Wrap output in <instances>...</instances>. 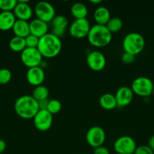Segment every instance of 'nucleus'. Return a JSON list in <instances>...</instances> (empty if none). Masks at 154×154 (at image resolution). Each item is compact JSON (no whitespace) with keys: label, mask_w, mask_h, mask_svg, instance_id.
Instances as JSON below:
<instances>
[{"label":"nucleus","mask_w":154,"mask_h":154,"mask_svg":"<svg viewBox=\"0 0 154 154\" xmlns=\"http://www.w3.org/2000/svg\"><path fill=\"white\" fill-rule=\"evenodd\" d=\"M14 111L23 119H33L39 111L38 102L32 96H21L15 101Z\"/></svg>","instance_id":"nucleus-1"},{"label":"nucleus","mask_w":154,"mask_h":154,"mask_svg":"<svg viewBox=\"0 0 154 154\" xmlns=\"http://www.w3.org/2000/svg\"><path fill=\"white\" fill-rule=\"evenodd\" d=\"M37 48L43 57L54 58L58 56L61 51V41L52 33L48 32L39 38Z\"/></svg>","instance_id":"nucleus-2"},{"label":"nucleus","mask_w":154,"mask_h":154,"mask_svg":"<svg viewBox=\"0 0 154 154\" xmlns=\"http://www.w3.org/2000/svg\"><path fill=\"white\" fill-rule=\"evenodd\" d=\"M87 38L92 46L104 48L111 42L113 36L106 26L95 24L91 26Z\"/></svg>","instance_id":"nucleus-3"},{"label":"nucleus","mask_w":154,"mask_h":154,"mask_svg":"<svg viewBox=\"0 0 154 154\" xmlns=\"http://www.w3.org/2000/svg\"><path fill=\"white\" fill-rule=\"evenodd\" d=\"M145 48V39L142 35L137 32H130L125 36L122 41L124 52L133 56H137Z\"/></svg>","instance_id":"nucleus-4"},{"label":"nucleus","mask_w":154,"mask_h":154,"mask_svg":"<svg viewBox=\"0 0 154 154\" xmlns=\"http://www.w3.org/2000/svg\"><path fill=\"white\" fill-rule=\"evenodd\" d=\"M154 84L147 77H138L131 83V89L134 94L147 98L152 94Z\"/></svg>","instance_id":"nucleus-5"},{"label":"nucleus","mask_w":154,"mask_h":154,"mask_svg":"<svg viewBox=\"0 0 154 154\" xmlns=\"http://www.w3.org/2000/svg\"><path fill=\"white\" fill-rule=\"evenodd\" d=\"M43 57L38 48H27L21 53V60L23 64L28 69L40 66Z\"/></svg>","instance_id":"nucleus-6"},{"label":"nucleus","mask_w":154,"mask_h":154,"mask_svg":"<svg viewBox=\"0 0 154 154\" xmlns=\"http://www.w3.org/2000/svg\"><path fill=\"white\" fill-rule=\"evenodd\" d=\"M34 12L37 19L47 23L51 22L55 17V9L54 6L45 1H41L36 3Z\"/></svg>","instance_id":"nucleus-7"},{"label":"nucleus","mask_w":154,"mask_h":154,"mask_svg":"<svg viewBox=\"0 0 154 154\" xmlns=\"http://www.w3.org/2000/svg\"><path fill=\"white\" fill-rule=\"evenodd\" d=\"M90 29V23L87 18L75 20L69 26V32L74 38L81 39L87 37Z\"/></svg>","instance_id":"nucleus-8"},{"label":"nucleus","mask_w":154,"mask_h":154,"mask_svg":"<svg viewBox=\"0 0 154 154\" xmlns=\"http://www.w3.org/2000/svg\"><path fill=\"white\" fill-rule=\"evenodd\" d=\"M113 148L118 154H133L137 148V144L134 138L124 135L115 141Z\"/></svg>","instance_id":"nucleus-9"},{"label":"nucleus","mask_w":154,"mask_h":154,"mask_svg":"<svg viewBox=\"0 0 154 154\" xmlns=\"http://www.w3.org/2000/svg\"><path fill=\"white\" fill-rule=\"evenodd\" d=\"M85 139L88 144L96 148L103 146L106 139V133L101 126H92L86 132Z\"/></svg>","instance_id":"nucleus-10"},{"label":"nucleus","mask_w":154,"mask_h":154,"mask_svg":"<svg viewBox=\"0 0 154 154\" xmlns=\"http://www.w3.org/2000/svg\"><path fill=\"white\" fill-rule=\"evenodd\" d=\"M33 123L39 131L46 132L52 126L53 115L47 110H39L33 117Z\"/></svg>","instance_id":"nucleus-11"},{"label":"nucleus","mask_w":154,"mask_h":154,"mask_svg":"<svg viewBox=\"0 0 154 154\" xmlns=\"http://www.w3.org/2000/svg\"><path fill=\"white\" fill-rule=\"evenodd\" d=\"M86 63L88 66L95 72H100L105 68L107 60L103 53L99 51H93L87 55Z\"/></svg>","instance_id":"nucleus-12"},{"label":"nucleus","mask_w":154,"mask_h":154,"mask_svg":"<svg viewBox=\"0 0 154 154\" xmlns=\"http://www.w3.org/2000/svg\"><path fill=\"white\" fill-rule=\"evenodd\" d=\"M45 72L41 66L30 68L26 74L27 82L33 87L42 85V83L45 81Z\"/></svg>","instance_id":"nucleus-13"},{"label":"nucleus","mask_w":154,"mask_h":154,"mask_svg":"<svg viewBox=\"0 0 154 154\" xmlns=\"http://www.w3.org/2000/svg\"><path fill=\"white\" fill-rule=\"evenodd\" d=\"M13 13L17 20L28 21L33 17V11L28 4V1H18Z\"/></svg>","instance_id":"nucleus-14"},{"label":"nucleus","mask_w":154,"mask_h":154,"mask_svg":"<svg viewBox=\"0 0 154 154\" xmlns=\"http://www.w3.org/2000/svg\"><path fill=\"white\" fill-rule=\"evenodd\" d=\"M116 98V103L118 107H125L131 103L134 98V93L131 90V87H121L116 90V94L114 95Z\"/></svg>","instance_id":"nucleus-15"},{"label":"nucleus","mask_w":154,"mask_h":154,"mask_svg":"<svg viewBox=\"0 0 154 154\" xmlns=\"http://www.w3.org/2000/svg\"><path fill=\"white\" fill-rule=\"evenodd\" d=\"M51 24L53 26L51 33L56 37L60 38L66 32V29L69 24V21L63 15H55L51 21Z\"/></svg>","instance_id":"nucleus-16"},{"label":"nucleus","mask_w":154,"mask_h":154,"mask_svg":"<svg viewBox=\"0 0 154 154\" xmlns=\"http://www.w3.org/2000/svg\"><path fill=\"white\" fill-rule=\"evenodd\" d=\"M29 24H30V34L36 36L39 38L48 33V23L37 19V18L30 21Z\"/></svg>","instance_id":"nucleus-17"},{"label":"nucleus","mask_w":154,"mask_h":154,"mask_svg":"<svg viewBox=\"0 0 154 154\" xmlns=\"http://www.w3.org/2000/svg\"><path fill=\"white\" fill-rule=\"evenodd\" d=\"M17 18L12 11H2L0 13V30L12 29Z\"/></svg>","instance_id":"nucleus-18"},{"label":"nucleus","mask_w":154,"mask_h":154,"mask_svg":"<svg viewBox=\"0 0 154 154\" xmlns=\"http://www.w3.org/2000/svg\"><path fill=\"white\" fill-rule=\"evenodd\" d=\"M111 18L110 12L107 8L104 6H99L94 12V19L97 24L106 26Z\"/></svg>","instance_id":"nucleus-19"},{"label":"nucleus","mask_w":154,"mask_h":154,"mask_svg":"<svg viewBox=\"0 0 154 154\" xmlns=\"http://www.w3.org/2000/svg\"><path fill=\"white\" fill-rule=\"evenodd\" d=\"M12 30H13V32L15 36L24 38H25L27 36L30 34V24H29L28 21L17 20L14 24Z\"/></svg>","instance_id":"nucleus-20"},{"label":"nucleus","mask_w":154,"mask_h":154,"mask_svg":"<svg viewBox=\"0 0 154 154\" xmlns=\"http://www.w3.org/2000/svg\"><path fill=\"white\" fill-rule=\"evenodd\" d=\"M99 104L101 108L104 110L110 111L117 107L116 98L114 95L111 93H104L100 97Z\"/></svg>","instance_id":"nucleus-21"},{"label":"nucleus","mask_w":154,"mask_h":154,"mask_svg":"<svg viewBox=\"0 0 154 154\" xmlns=\"http://www.w3.org/2000/svg\"><path fill=\"white\" fill-rule=\"evenodd\" d=\"M70 12L75 20L85 19L88 15V8L82 2H75L71 6Z\"/></svg>","instance_id":"nucleus-22"},{"label":"nucleus","mask_w":154,"mask_h":154,"mask_svg":"<svg viewBox=\"0 0 154 154\" xmlns=\"http://www.w3.org/2000/svg\"><path fill=\"white\" fill-rule=\"evenodd\" d=\"M9 48L14 52L21 53L25 48H27L25 38L18 37V36H14L9 42Z\"/></svg>","instance_id":"nucleus-23"},{"label":"nucleus","mask_w":154,"mask_h":154,"mask_svg":"<svg viewBox=\"0 0 154 154\" xmlns=\"http://www.w3.org/2000/svg\"><path fill=\"white\" fill-rule=\"evenodd\" d=\"M31 96L37 102L44 100V99H48V96H49V90L44 85L37 86V87H35V88L33 89Z\"/></svg>","instance_id":"nucleus-24"},{"label":"nucleus","mask_w":154,"mask_h":154,"mask_svg":"<svg viewBox=\"0 0 154 154\" xmlns=\"http://www.w3.org/2000/svg\"><path fill=\"white\" fill-rule=\"evenodd\" d=\"M106 26L108 29L109 31L113 34V33L118 32L122 29V26H123V23L120 18L114 17L110 18Z\"/></svg>","instance_id":"nucleus-25"},{"label":"nucleus","mask_w":154,"mask_h":154,"mask_svg":"<svg viewBox=\"0 0 154 154\" xmlns=\"http://www.w3.org/2000/svg\"><path fill=\"white\" fill-rule=\"evenodd\" d=\"M62 108L61 103L57 99H51L49 100L47 107V111L49 113H51L52 115L57 114L60 111Z\"/></svg>","instance_id":"nucleus-26"},{"label":"nucleus","mask_w":154,"mask_h":154,"mask_svg":"<svg viewBox=\"0 0 154 154\" xmlns=\"http://www.w3.org/2000/svg\"><path fill=\"white\" fill-rule=\"evenodd\" d=\"M17 4V0H0V9L2 11H11Z\"/></svg>","instance_id":"nucleus-27"},{"label":"nucleus","mask_w":154,"mask_h":154,"mask_svg":"<svg viewBox=\"0 0 154 154\" xmlns=\"http://www.w3.org/2000/svg\"><path fill=\"white\" fill-rule=\"evenodd\" d=\"M11 72L8 69H0V84L5 85L9 83L11 79Z\"/></svg>","instance_id":"nucleus-28"},{"label":"nucleus","mask_w":154,"mask_h":154,"mask_svg":"<svg viewBox=\"0 0 154 154\" xmlns=\"http://www.w3.org/2000/svg\"><path fill=\"white\" fill-rule=\"evenodd\" d=\"M26 46L29 48H37L39 45V38L33 35L30 34L25 38Z\"/></svg>","instance_id":"nucleus-29"},{"label":"nucleus","mask_w":154,"mask_h":154,"mask_svg":"<svg viewBox=\"0 0 154 154\" xmlns=\"http://www.w3.org/2000/svg\"><path fill=\"white\" fill-rule=\"evenodd\" d=\"M134 154H154V152L148 145H140L137 147Z\"/></svg>","instance_id":"nucleus-30"},{"label":"nucleus","mask_w":154,"mask_h":154,"mask_svg":"<svg viewBox=\"0 0 154 154\" xmlns=\"http://www.w3.org/2000/svg\"><path fill=\"white\" fill-rule=\"evenodd\" d=\"M121 59H122V61L124 63H125V64H131V63H132L134 61L135 57L131 55V54H128V53L124 52L123 54H122Z\"/></svg>","instance_id":"nucleus-31"},{"label":"nucleus","mask_w":154,"mask_h":154,"mask_svg":"<svg viewBox=\"0 0 154 154\" xmlns=\"http://www.w3.org/2000/svg\"><path fill=\"white\" fill-rule=\"evenodd\" d=\"M94 154H110V151L107 147H104V146H101V147H96L94 148Z\"/></svg>","instance_id":"nucleus-32"},{"label":"nucleus","mask_w":154,"mask_h":154,"mask_svg":"<svg viewBox=\"0 0 154 154\" xmlns=\"http://www.w3.org/2000/svg\"><path fill=\"white\" fill-rule=\"evenodd\" d=\"M48 102H49L48 99H44V100H41L39 102H38L39 110H47Z\"/></svg>","instance_id":"nucleus-33"},{"label":"nucleus","mask_w":154,"mask_h":154,"mask_svg":"<svg viewBox=\"0 0 154 154\" xmlns=\"http://www.w3.org/2000/svg\"><path fill=\"white\" fill-rule=\"evenodd\" d=\"M148 147L154 152V135H152L148 141Z\"/></svg>","instance_id":"nucleus-34"},{"label":"nucleus","mask_w":154,"mask_h":154,"mask_svg":"<svg viewBox=\"0 0 154 154\" xmlns=\"http://www.w3.org/2000/svg\"><path fill=\"white\" fill-rule=\"evenodd\" d=\"M6 149V143L4 140L0 139V154L2 153Z\"/></svg>","instance_id":"nucleus-35"},{"label":"nucleus","mask_w":154,"mask_h":154,"mask_svg":"<svg viewBox=\"0 0 154 154\" xmlns=\"http://www.w3.org/2000/svg\"><path fill=\"white\" fill-rule=\"evenodd\" d=\"M90 2L92 3V4L98 5V4H101V3L102 2V1H101V0H91Z\"/></svg>","instance_id":"nucleus-36"},{"label":"nucleus","mask_w":154,"mask_h":154,"mask_svg":"<svg viewBox=\"0 0 154 154\" xmlns=\"http://www.w3.org/2000/svg\"><path fill=\"white\" fill-rule=\"evenodd\" d=\"M152 94L154 95V86H153V89H152Z\"/></svg>","instance_id":"nucleus-37"},{"label":"nucleus","mask_w":154,"mask_h":154,"mask_svg":"<svg viewBox=\"0 0 154 154\" xmlns=\"http://www.w3.org/2000/svg\"><path fill=\"white\" fill-rule=\"evenodd\" d=\"M133 154H134V153H133Z\"/></svg>","instance_id":"nucleus-38"}]
</instances>
